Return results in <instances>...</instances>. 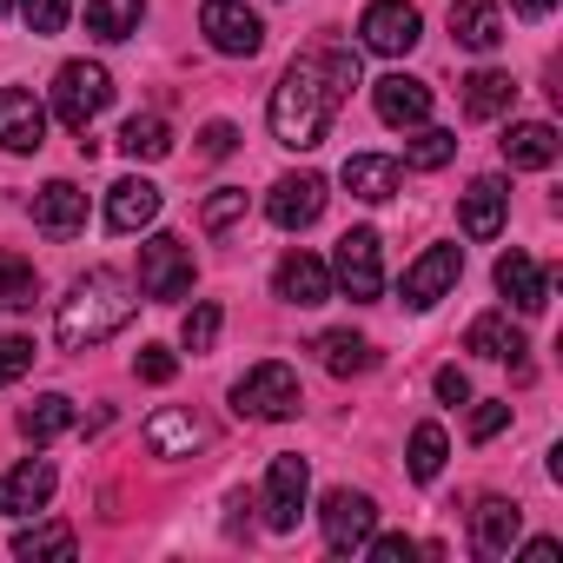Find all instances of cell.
Instances as JSON below:
<instances>
[{
  "label": "cell",
  "mask_w": 563,
  "mask_h": 563,
  "mask_svg": "<svg viewBox=\"0 0 563 563\" xmlns=\"http://www.w3.org/2000/svg\"><path fill=\"white\" fill-rule=\"evenodd\" d=\"M47 497H54V464L47 457H21L14 471H0V517L47 510Z\"/></svg>",
  "instance_id": "cell-14"
},
{
  "label": "cell",
  "mask_w": 563,
  "mask_h": 563,
  "mask_svg": "<svg viewBox=\"0 0 563 563\" xmlns=\"http://www.w3.org/2000/svg\"><path fill=\"white\" fill-rule=\"evenodd\" d=\"M451 34H457V47H471V54H490V47L504 41L497 0H451Z\"/></svg>",
  "instance_id": "cell-25"
},
{
  "label": "cell",
  "mask_w": 563,
  "mask_h": 563,
  "mask_svg": "<svg viewBox=\"0 0 563 563\" xmlns=\"http://www.w3.org/2000/svg\"><path fill=\"white\" fill-rule=\"evenodd\" d=\"M504 212H510L504 179H471V192L457 206V225H464V239H497L504 232Z\"/></svg>",
  "instance_id": "cell-21"
},
{
  "label": "cell",
  "mask_w": 563,
  "mask_h": 563,
  "mask_svg": "<svg viewBox=\"0 0 563 563\" xmlns=\"http://www.w3.org/2000/svg\"><path fill=\"white\" fill-rule=\"evenodd\" d=\"M232 146H239V133H232V126H225V120H212V126H206V133H199V153H206V159H225V153H232Z\"/></svg>",
  "instance_id": "cell-43"
},
{
  "label": "cell",
  "mask_w": 563,
  "mask_h": 563,
  "mask_svg": "<svg viewBox=\"0 0 563 563\" xmlns=\"http://www.w3.org/2000/svg\"><path fill=\"white\" fill-rule=\"evenodd\" d=\"M325 212V179L319 173H286L272 186V199H265V219L278 225V232H299V225H312Z\"/></svg>",
  "instance_id": "cell-11"
},
{
  "label": "cell",
  "mask_w": 563,
  "mask_h": 563,
  "mask_svg": "<svg viewBox=\"0 0 563 563\" xmlns=\"http://www.w3.org/2000/svg\"><path fill=\"white\" fill-rule=\"evenodd\" d=\"M517 530H523V510H517L510 497H484V504H477V530H471V543H477V556H510Z\"/></svg>",
  "instance_id": "cell-24"
},
{
  "label": "cell",
  "mask_w": 563,
  "mask_h": 563,
  "mask_svg": "<svg viewBox=\"0 0 563 563\" xmlns=\"http://www.w3.org/2000/svg\"><path fill=\"white\" fill-rule=\"evenodd\" d=\"M438 471H444V424H418L411 431V477L431 484Z\"/></svg>",
  "instance_id": "cell-35"
},
{
  "label": "cell",
  "mask_w": 563,
  "mask_h": 563,
  "mask_svg": "<svg viewBox=\"0 0 563 563\" xmlns=\"http://www.w3.org/2000/svg\"><path fill=\"white\" fill-rule=\"evenodd\" d=\"M523 556H530V563H556V537H537V543H530Z\"/></svg>",
  "instance_id": "cell-46"
},
{
  "label": "cell",
  "mask_w": 563,
  "mask_h": 563,
  "mask_svg": "<svg viewBox=\"0 0 563 563\" xmlns=\"http://www.w3.org/2000/svg\"><path fill=\"white\" fill-rule=\"evenodd\" d=\"M299 405H306V398H299V372H292V365H278V358L252 365V372L232 385V411H239V418H258V424L292 418Z\"/></svg>",
  "instance_id": "cell-3"
},
{
  "label": "cell",
  "mask_w": 563,
  "mask_h": 563,
  "mask_svg": "<svg viewBox=\"0 0 563 563\" xmlns=\"http://www.w3.org/2000/svg\"><path fill=\"white\" fill-rule=\"evenodd\" d=\"M510 100H517V80H510L504 67H477V74L464 80V113H471V120H497Z\"/></svg>",
  "instance_id": "cell-27"
},
{
  "label": "cell",
  "mask_w": 563,
  "mask_h": 563,
  "mask_svg": "<svg viewBox=\"0 0 563 563\" xmlns=\"http://www.w3.org/2000/svg\"><path fill=\"white\" fill-rule=\"evenodd\" d=\"M159 219V186L153 179H120L107 192V232H140Z\"/></svg>",
  "instance_id": "cell-22"
},
{
  "label": "cell",
  "mask_w": 563,
  "mask_h": 563,
  "mask_svg": "<svg viewBox=\"0 0 563 563\" xmlns=\"http://www.w3.org/2000/svg\"><path fill=\"white\" fill-rule=\"evenodd\" d=\"M272 292L286 299V306H325L332 299V272L312 252H286V258H278V272H272Z\"/></svg>",
  "instance_id": "cell-13"
},
{
  "label": "cell",
  "mask_w": 563,
  "mask_h": 563,
  "mask_svg": "<svg viewBox=\"0 0 563 563\" xmlns=\"http://www.w3.org/2000/svg\"><path fill=\"white\" fill-rule=\"evenodd\" d=\"M27 365H34V339L8 332V339H0V385H14V378H27Z\"/></svg>",
  "instance_id": "cell-39"
},
{
  "label": "cell",
  "mask_w": 563,
  "mask_h": 563,
  "mask_svg": "<svg viewBox=\"0 0 563 563\" xmlns=\"http://www.w3.org/2000/svg\"><path fill=\"white\" fill-rule=\"evenodd\" d=\"M41 299V272L21 252H0V312H27Z\"/></svg>",
  "instance_id": "cell-29"
},
{
  "label": "cell",
  "mask_w": 563,
  "mask_h": 563,
  "mask_svg": "<svg viewBox=\"0 0 563 563\" xmlns=\"http://www.w3.org/2000/svg\"><path fill=\"white\" fill-rule=\"evenodd\" d=\"M133 312H140L133 286H126L113 265H93V272H80L74 286H67V299H60V312H54V339H60L67 352H93V345H107L113 332H126Z\"/></svg>",
  "instance_id": "cell-2"
},
{
  "label": "cell",
  "mask_w": 563,
  "mask_h": 563,
  "mask_svg": "<svg viewBox=\"0 0 563 563\" xmlns=\"http://www.w3.org/2000/svg\"><path fill=\"white\" fill-rule=\"evenodd\" d=\"M352 87H358V54L339 47V41H312L286 67V80L272 87V140L292 146V153H312L332 133V120L352 100Z\"/></svg>",
  "instance_id": "cell-1"
},
{
  "label": "cell",
  "mask_w": 563,
  "mask_h": 563,
  "mask_svg": "<svg viewBox=\"0 0 563 563\" xmlns=\"http://www.w3.org/2000/svg\"><path fill=\"white\" fill-rule=\"evenodd\" d=\"M41 140H47L41 100L21 93V87H8V93H0V153H41Z\"/></svg>",
  "instance_id": "cell-15"
},
{
  "label": "cell",
  "mask_w": 563,
  "mask_h": 563,
  "mask_svg": "<svg viewBox=\"0 0 563 563\" xmlns=\"http://www.w3.org/2000/svg\"><path fill=\"white\" fill-rule=\"evenodd\" d=\"M60 431H74V398L67 391H47V398H34L27 411H21V438L41 451V444H54Z\"/></svg>",
  "instance_id": "cell-28"
},
{
  "label": "cell",
  "mask_w": 563,
  "mask_h": 563,
  "mask_svg": "<svg viewBox=\"0 0 563 563\" xmlns=\"http://www.w3.org/2000/svg\"><path fill=\"white\" fill-rule=\"evenodd\" d=\"M120 153H126V159H166V153H173V126H166L159 113H133V120L120 126Z\"/></svg>",
  "instance_id": "cell-30"
},
{
  "label": "cell",
  "mask_w": 563,
  "mask_h": 563,
  "mask_svg": "<svg viewBox=\"0 0 563 563\" xmlns=\"http://www.w3.org/2000/svg\"><path fill=\"white\" fill-rule=\"evenodd\" d=\"M457 159V133H444V126H424L411 146H405V166H418V173H438V166H451Z\"/></svg>",
  "instance_id": "cell-33"
},
{
  "label": "cell",
  "mask_w": 563,
  "mask_h": 563,
  "mask_svg": "<svg viewBox=\"0 0 563 563\" xmlns=\"http://www.w3.org/2000/svg\"><path fill=\"white\" fill-rule=\"evenodd\" d=\"M319 352H325V372H332V378H358V372H372V365H378L372 339H358V332H325V339H319Z\"/></svg>",
  "instance_id": "cell-31"
},
{
  "label": "cell",
  "mask_w": 563,
  "mask_h": 563,
  "mask_svg": "<svg viewBox=\"0 0 563 563\" xmlns=\"http://www.w3.org/2000/svg\"><path fill=\"white\" fill-rule=\"evenodd\" d=\"M339 179H345V192H352V199H365V206H385V199L398 192L405 166H398V159H385V153H352Z\"/></svg>",
  "instance_id": "cell-20"
},
{
  "label": "cell",
  "mask_w": 563,
  "mask_h": 563,
  "mask_svg": "<svg viewBox=\"0 0 563 563\" xmlns=\"http://www.w3.org/2000/svg\"><path fill=\"white\" fill-rule=\"evenodd\" d=\"M173 372H179V358H173L166 345H140V358H133V378H146V385H173Z\"/></svg>",
  "instance_id": "cell-40"
},
{
  "label": "cell",
  "mask_w": 563,
  "mask_h": 563,
  "mask_svg": "<svg viewBox=\"0 0 563 563\" xmlns=\"http://www.w3.org/2000/svg\"><path fill=\"white\" fill-rule=\"evenodd\" d=\"M306 484H312V471H306L299 451H278V457H272V471H265V523H272L278 537L299 530V517H306Z\"/></svg>",
  "instance_id": "cell-7"
},
{
  "label": "cell",
  "mask_w": 563,
  "mask_h": 563,
  "mask_svg": "<svg viewBox=\"0 0 563 563\" xmlns=\"http://www.w3.org/2000/svg\"><path fill=\"white\" fill-rule=\"evenodd\" d=\"M140 292L159 299V306H173V299L192 292V252H186L173 232H153V239L140 245Z\"/></svg>",
  "instance_id": "cell-5"
},
{
  "label": "cell",
  "mask_w": 563,
  "mask_h": 563,
  "mask_svg": "<svg viewBox=\"0 0 563 563\" xmlns=\"http://www.w3.org/2000/svg\"><path fill=\"white\" fill-rule=\"evenodd\" d=\"M504 424H510V405H497V398H490V405H477V411H471V444H490Z\"/></svg>",
  "instance_id": "cell-41"
},
{
  "label": "cell",
  "mask_w": 563,
  "mask_h": 563,
  "mask_svg": "<svg viewBox=\"0 0 563 563\" xmlns=\"http://www.w3.org/2000/svg\"><path fill=\"white\" fill-rule=\"evenodd\" d=\"M245 219V186H219L206 206H199V225L206 232H225V225H239Z\"/></svg>",
  "instance_id": "cell-36"
},
{
  "label": "cell",
  "mask_w": 563,
  "mask_h": 563,
  "mask_svg": "<svg viewBox=\"0 0 563 563\" xmlns=\"http://www.w3.org/2000/svg\"><path fill=\"white\" fill-rule=\"evenodd\" d=\"M510 8H517V14H523V21H543V14H550V8H556V0H510Z\"/></svg>",
  "instance_id": "cell-45"
},
{
  "label": "cell",
  "mask_w": 563,
  "mask_h": 563,
  "mask_svg": "<svg viewBox=\"0 0 563 563\" xmlns=\"http://www.w3.org/2000/svg\"><path fill=\"white\" fill-rule=\"evenodd\" d=\"M464 352H477V358H510L517 365V378H530V365H523V332L510 325V312H484V319H471V332H464Z\"/></svg>",
  "instance_id": "cell-19"
},
{
  "label": "cell",
  "mask_w": 563,
  "mask_h": 563,
  "mask_svg": "<svg viewBox=\"0 0 563 563\" xmlns=\"http://www.w3.org/2000/svg\"><path fill=\"white\" fill-rule=\"evenodd\" d=\"M199 27H206V41H212L219 54H232V60H252V54L265 47V21L245 8V0H206V8H199Z\"/></svg>",
  "instance_id": "cell-8"
},
{
  "label": "cell",
  "mask_w": 563,
  "mask_h": 563,
  "mask_svg": "<svg viewBox=\"0 0 563 563\" xmlns=\"http://www.w3.org/2000/svg\"><path fill=\"white\" fill-rule=\"evenodd\" d=\"M438 398H444V405H471V378H464L457 365H444V372H438Z\"/></svg>",
  "instance_id": "cell-44"
},
{
  "label": "cell",
  "mask_w": 563,
  "mask_h": 563,
  "mask_svg": "<svg viewBox=\"0 0 563 563\" xmlns=\"http://www.w3.org/2000/svg\"><path fill=\"white\" fill-rule=\"evenodd\" d=\"M140 14H146V0H87V34L126 41V34H140Z\"/></svg>",
  "instance_id": "cell-32"
},
{
  "label": "cell",
  "mask_w": 563,
  "mask_h": 563,
  "mask_svg": "<svg viewBox=\"0 0 563 563\" xmlns=\"http://www.w3.org/2000/svg\"><path fill=\"white\" fill-rule=\"evenodd\" d=\"M8 8H14V0H0V14H8Z\"/></svg>",
  "instance_id": "cell-47"
},
{
  "label": "cell",
  "mask_w": 563,
  "mask_h": 563,
  "mask_svg": "<svg viewBox=\"0 0 563 563\" xmlns=\"http://www.w3.org/2000/svg\"><path fill=\"white\" fill-rule=\"evenodd\" d=\"M372 100H378V120L385 126H424L431 120V87L411 80V74H385L372 87Z\"/></svg>",
  "instance_id": "cell-17"
},
{
  "label": "cell",
  "mask_w": 563,
  "mask_h": 563,
  "mask_svg": "<svg viewBox=\"0 0 563 563\" xmlns=\"http://www.w3.org/2000/svg\"><path fill=\"white\" fill-rule=\"evenodd\" d=\"M365 550H372V563H411L418 556L411 537H365Z\"/></svg>",
  "instance_id": "cell-42"
},
{
  "label": "cell",
  "mask_w": 563,
  "mask_h": 563,
  "mask_svg": "<svg viewBox=\"0 0 563 563\" xmlns=\"http://www.w3.org/2000/svg\"><path fill=\"white\" fill-rule=\"evenodd\" d=\"M332 278L345 286V299H352V306H372V299L385 292V265H378V232H372V225H358V232H345V239H339Z\"/></svg>",
  "instance_id": "cell-6"
},
{
  "label": "cell",
  "mask_w": 563,
  "mask_h": 563,
  "mask_svg": "<svg viewBox=\"0 0 563 563\" xmlns=\"http://www.w3.org/2000/svg\"><path fill=\"white\" fill-rule=\"evenodd\" d=\"M179 345H186V352H212V345H219V306H212V299L186 312V325H179Z\"/></svg>",
  "instance_id": "cell-37"
},
{
  "label": "cell",
  "mask_w": 563,
  "mask_h": 563,
  "mask_svg": "<svg viewBox=\"0 0 563 563\" xmlns=\"http://www.w3.org/2000/svg\"><path fill=\"white\" fill-rule=\"evenodd\" d=\"M556 153H563V140H556V126H543V120H523V126L504 133V159H510L517 173H543V166H556Z\"/></svg>",
  "instance_id": "cell-23"
},
{
  "label": "cell",
  "mask_w": 563,
  "mask_h": 563,
  "mask_svg": "<svg viewBox=\"0 0 563 563\" xmlns=\"http://www.w3.org/2000/svg\"><path fill=\"white\" fill-rule=\"evenodd\" d=\"M34 225H41L47 239H74V232L87 225V192H80L74 179L41 186V192H34Z\"/></svg>",
  "instance_id": "cell-18"
},
{
  "label": "cell",
  "mask_w": 563,
  "mask_h": 563,
  "mask_svg": "<svg viewBox=\"0 0 563 563\" xmlns=\"http://www.w3.org/2000/svg\"><path fill=\"white\" fill-rule=\"evenodd\" d=\"M358 34H365V47L372 54H411L418 47V34H424V21H418V8H405V0H372V8L358 14Z\"/></svg>",
  "instance_id": "cell-9"
},
{
  "label": "cell",
  "mask_w": 563,
  "mask_h": 563,
  "mask_svg": "<svg viewBox=\"0 0 563 563\" xmlns=\"http://www.w3.org/2000/svg\"><path fill=\"white\" fill-rule=\"evenodd\" d=\"M107 100H113V80H107L100 60H67V67L54 74V113H60L67 133H87V126L107 113Z\"/></svg>",
  "instance_id": "cell-4"
},
{
  "label": "cell",
  "mask_w": 563,
  "mask_h": 563,
  "mask_svg": "<svg viewBox=\"0 0 563 563\" xmlns=\"http://www.w3.org/2000/svg\"><path fill=\"white\" fill-rule=\"evenodd\" d=\"M497 292H504L517 312L537 319V312L550 306V272H543L530 252H504V258H497Z\"/></svg>",
  "instance_id": "cell-16"
},
{
  "label": "cell",
  "mask_w": 563,
  "mask_h": 563,
  "mask_svg": "<svg viewBox=\"0 0 563 563\" xmlns=\"http://www.w3.org/2000/svg\"><path fill=\"white\" fill-rule=\"evenodd\" d=\"M14 556H74V530L67 523H34V530H21L14 537Z\"/></svg>",
  "instance_id": "cell-34"
},
{
  "label": "cell",
  "mask_w": 563,
  "mask_h": 563,
  "mask_svg": "<svg viewBox=\"0 0 563 563\" xmlns=\"http://www.w3.org/2000/svg\"><path fill=\"white\" fill-rule=\"evenodd\" d=\"M457 272H464V245H431L411 272H405V306H438L451 286H457Z\"/></svg>",
  "instance_id": "cell-12"
},
{
  "label": "cell",
  "mask_w": 563,
  "mask_h": 563,
  "mask_svg": "<svg viewBox=\"0 0 563 563\" xmlns=\"http://www.w3.org/2000/svg\"><path fill=\"white\" fill-rule=\"evenodd\" d=\"M21 14H27V34H60L67 27V0H21Z\"/></svg>",
  "instance_id": "cell-38"
},
{
  "label": "cell",
  "mask_w": 563,
  "mask_h": 563,
  "mask_svg": "<svg viewBox=\"0 0 563 563\" xmlns=\"http://www.w3.org/2000/svg\"><path fill=\"white\" fill-rule=\"evenodd\" d=\"M146 444H153V457H192L206 444V424L192 411H153L146 418Z\"/></svg>",
  "instance_id": "cell-26"
},
{
  "label": "cell",
  "mask_w": 563,
  "mask_h": 563,
  "mask_svg": "<svg viewBox=\"0 0 563 563\" xmlns=\"http://www.w3.org/2000/svg\"><path fill=\"white\" fill-rule=\"evenodd\" d=\"M372 530H378V504H372L365 490H332V497H325V543H332V556L365 550Z\"/></svg>",
  "instance_id": "cell-10"
}]
</instances>
